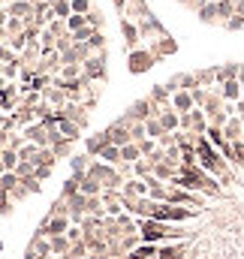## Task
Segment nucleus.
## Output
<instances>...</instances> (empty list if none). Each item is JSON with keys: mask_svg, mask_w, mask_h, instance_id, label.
Listing matches in <instances>:
<instances>
[{"mask_svg": "<svg viewBox=\"0 0 244 259\" xmlns=\"http://www.w3.org/2000/svg\"><path fill=\"white\" fill-rule=\"evenodd\" d=\"M193 75H196V81H199L202 88H211V84H214V69H196Z\"/></svg>", "mask_w": 244, "mask_h": 259, "instance_id": "nucleus-12", "label": "nucleus"}, {"mask_svg": "<svg viewBox=\"0 0 244 259\" xmlns=\"http://www.w3.org/2000/svg\"><path fill=\"white\" fill-rule=\"evenodd\" d=\"M88 24H91L94 30H100V27H103V12H100V9H91V12H88Z\"/></svg>", "mask_w": 244, "mask_h": 259, "instance_id": "nucleus-14", "label": "nucleus"}, {"mask_svg": "<svg viewBox=\"0 0 244 259\" xmlns=\"http://www.w3.org/2000/svg\"><path fill=\"white\" fill-rule=\"evenodd\" d=\"M69 6H72V12H78V15H88L94 6H91V0H69Z\"/></svg>", "mask_w": 244, "mask_h": 259, "instance_id": "nucleus-13", "label": "nucleus"}, {"mask_svg": "<svg viewBox=\"0 0 244 259\" xmlns=\"http://www.w3.org/2000/svg\"><path fill=\"white\" fill-rule=\"evenodd\" d=\"M172 109H175V112H193V109H196V103H193V94H190V91H175V94H172Z\"/></svg>", "mask_w": 244, "mask_h": 259, "instance_id": "nucleus-7", "label": "nucleus"}, {"mask_svg": "<svg viewBox=\"0 0 244 259\" xmlns=\"http://www.w3.org/2000/svg\"><path fill=\"white\" fill-rule=\"evenodd\" d=\"M127 3H133V0H127Z\"/></svg>", "mask_w": 244, "mask_h": 259, "instance_id": "nucleus-15", "label": "nucleus"}, {"mask_svg": "<svg viewBox=\"0 0 244 259\" xmlns=\"http://www.w3.org/2000/svg\"><path fill=\"white\" fill-rule=\"evenodd\" d=\"M100 160H103V163H112V166H118V163H121V148L109 142V145L100 151Z\"/></svg>", "mask_w": 244, "mask_h": 259, "instance_id": "nucleus-10", "label": "nucleus"}, {"mask_svg": "<svg viewBox=\"0 0 244 259\" xmlns=\"http://www.w3.org/2000/svg\"><path fill=\"white\" fill-rule=\"evenodd\" d=\"M151 52H154V58H157V61H163V58H172V55L178 52V42H175L169 33H163V36H157V39H154Z\"/></svg>", "mask_w": 244, "mask_h": 259, "instance_id": "nucleus-2", "label": "nucleus"}, {"mask_svg": "<svg viewBox=\"0 0 244 259\" xmlns=\"http://www.w3.org/2000/svg\"><path fill=\"white\" fill-rule=\"evenodd\" d=\"M223 139H226V142H238V139H244V121L238 118V115H229V121L223 124Z\"/></svg>", "mask_w": 244, "mask_h": 259, "instance_id": "nucleus-4", "label": "nucleus"}, {"mask_svg": "<svg viewBox=\"0 0 244 259\" xmlns=\"http://www.w3.org/2000/svg\"><path fill=\"white\" fill-rule=\"evenodd\" d=\"M217 91H220V97H223L226 103H238V100H241V81H238V78H229V81L217 84Z\"/></svg>", "mask_w": 244, "mask_h": 259, "instance_id": "nucleus-5", "label": "nucleus"}, {"mask_svg": "<svg viewBox=\"0 0 244 259\" xmlns=\"http://www.w3.org/2000/svg\"><path fill=\"white\" fill-rule=\"evenodd\" d=\"M163 133H166V130L160 124V118H148V121H145V136H148V139H160Z\"/></svg>", "mask_w": 244, "mask_h": 259, "instance_id": "nucleus-11", "label": "nucleus"}, {"mask_svg": "<svg viewBox=\"0 0 244 259\" xmlns=\"http://www.w3.org/2000/svg\"><path fill=\"white\" fill-rule=\"evenodd\" d=\"M154 64H157V58H154L151 49H133V52H127V69H130L133 75L148 72Z\"/></svg>", "mask_w": 244, "mask_h": 259, "instance_id": "nucleus-1", "label": "nucleus"}, {"mask_svg": "<svg viewBox=\"0 0 244 259\" xmlns=\"http://www.w3.org/2000/svg\"><path fill=\"white\" fill-rule=\"evenodd\" d=\"M30 3H36V0H30Z\"/></svg>", "mask_w": 244, "mask_h": 259, "instance_id": "nucleus-16", "label": "nucleus"}, {"mask_svg": "<svg viewBox=\"0 0 244 259\" xmlns=\"http://www.w3.org/2000/svg\"><path fill=\"white\" fill-rule=\"evenodd\" d=\"M109 145V133L103 130V133H97V136H88V142H85V148H88V154L91 157H100V151Z\"/></svg>", "mask_w": 244, "mask_h": 259, "instance_id": "nucleus-9", "label": "nucleus"}, {"mask_svg": "<svg viewBox=\"0 0 244 259\" xmlns=\"http://www.w3.org/2000/svg\"><path fill=\"white\" fill-rule=\"evenodd\" d=\"M121 33H124V46H127V52H133L136 46H139V39H142V33H139V24L133 21V18H121Z\"/></svg>", "mask_w": 244, "mask_h": 259, "instance_id": "nucleus-3", "label": "nucleus"}, {"mask_svg": "<svg viewBox=\"0 0 244 259\" xmlns=\"http://www.w3.org/2000/svg\"><path fill=\"white\" fill-rule=\"evenodd\" d=\"M196 15H199V21H202V24H220V12H217V0H208V3H205V6H202V9H199Z\"/></svg>", "mask_w": 244, "mask_h": 259, "instance_id": "nucleus-8", "label": "nucleus"}, {"mask_svg": "<svg viewBox=\"0 0 244 259\" xmlns=\"http://www.w3.org/2000/svg\"><path fill=\"white\" fill-rule=\"evenodd\" d=\"M106 133H109V142H112V145H118V148H124L127 142H133V136H130V127H124L121 121H115V124L106 130Z\"/></svg>", "mask_w": 244, "mask_h": 259, "instance_id": "nucleus-6", "label": "nucleus"}, {"mask_svg": "<svg viewBox=\"0 0 244 259\" xmlns=\"http://www.w3.org/2000/svg\"><path fill=\"white\" fill-rule=\"evenodd\" d=\"M241 121H244V118H241Z\"/></svg>", "mask_w": 244, "mask_h": 259, "instance_id": "nucleus-17", "label": "nucleus"}]
</instances>
